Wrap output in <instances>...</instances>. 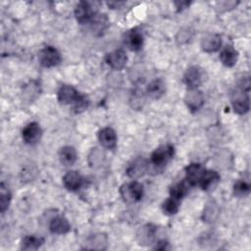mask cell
<instances>
[{
  "label": "cell",
  "mask_w": 251,
  "mask_h": 251,
  "mask_svg": "<svg viewBox=\"0 0 251 251\" xmlns=\"http://www.w3.org/2000/svg\"><path fill=\"white\" fill-rule=\"evenodd\" d=\"M216 210H218V208L215 205V203H209V205H207V207L203 213L205 221H208V222L214 221L217 217V215H214V211H216Z\"/></svg>",
  "instance_id": "31"
},
{
  "label": "cell",
  "mask_w": 251,
  "mask_h": 251,
  "mask_svg": "<svg viewBox=\"0 0 251 251\" xmlns=\"http://www.w3.org/2000/svg\"><path fill=\"white\" fill-rule=\"evenodd\" d=\"M154 249H157V250H166V249H169V243L165 240H161L159 241L156 246L154 247Z\"/></svg>",
  "instance_id": "33"
},
{
  "label": "cell",
  "mask_w": 251,
  "mask_h": 251,
  "mask_svg": "<svg viewBox=\"0 0 251 251\" xmlns=\"http://www.w3.org/2000/svg\"><path fill=\"white\" fill-rule=\"evenodd\" d=\"M205 169L199 163H192L185 168V180L189 185H196L199 183L200 178Z\"/></svg>",
  "instance_id": "13"
},
{
  "label": "cell",
  "mask_w": 251,
  "mask_h": 251,
  "mask_svg": "<svg viewBox=\"0 0 251 251\" xmlns=\"http://www.w3.org/2000/svg\"><path fill=\"white\" fill-rule=\"evenodd\" d=\"M204 75L205 73L201 68L197 66L189 67L183 75L184 83L188 89L197 88L204 81Z\"/></svg>",
  "instance_id": "5"
},
{
  "label": "cell",
  "mask_w": 251,
  "mask_h": 251,
  "mask_svg": "<svg viewBox=\"0 0 251 251\" xmlns=\"http://www.w3.org/2000/svg\"><path fill=\"white\" fill-rule=\"evenodd\" d=\"M175 4H176V8H177V10L179 11H181L182 9H184V8H187V6H189V2H187V1H184V2H175Z\"/></svg>",
  "instance_id": "34"
},
{
  "label": "cell",
  "mask_w": 251,
  "mask_h": 251,
  "mask_svg": "<svg viewBox=\"0 0 251 251\" xmlns=\"http://www.w3.org/2000/svg\"><path fill=\"white\" fill-rule=\"evenodd\" d=\"M41 134H42L41 127L35 122L29 123L23 129V139L25 140V143L30 145L37 143L41 138Z\"/></svg>",
  "instance_id": "10"
},
{
  "label": "cell",
  "mask_w": 251,
  "mask_h": 251,
  "mask_svg": "<svg viewBox=\"0 0 251 251\" xmlns=\"http://www.w3.org/2000/svg\"><path fill=\"white\" fill-rule=\"evenodd\" d=\"M63 183L68 190L76 191L83 184V177L75 171H70L63 176Z\"/></svg>",
  "instance_id": "15"
},
{
  "label": "cell",
  "mask_w": 251,
  "mask_h": 251,
  "mask_svg": "<svg viewBox=\"0 0 251 251\" xmlns=\"http://www.w3.org/2000/svg\"><path fill=\"white\" fill-rule=\"evenodd\" d=\"M220 179L221 176L216 171L205 170L198 184L203 190H210L218 184Z\"/></svg>",
  "instance_id": "17"
},
{
  "label": "cell",
  "mask_w": 251,
  "mask_h": 251,
  "mask_svg": "<svg viewBox=\"0 0 251 251\" xmlns=\"http://www.w3.org/2000/svg\"><path fill=\"white\" fill-rule=\"evenodd\" d=\"M148 169V163L144 158L138 157L132 160L126 167V173L131 178H138L142 176Z\"/></svg>",
  "instance_id": "8"
},
{
  "label": "cell",
  "mask_w": 251,
  "mask_h": 251,
  "mask_svg": "<svg viewBox=\"0 0 251 251\" xmlns=\"http://www.w3.org/2000/svg\"><path fill=\"white\" fill-rule=\"evenodd\" d=\"M174 146L166 144L155 149L151 154V163L156 167L165 166L174 156Z\"/></svg>",
  "instance_id": "3"
},
{
  "label": "cell",
  "mask_w": 251,
  "mask_h": 251,
  "mask_svg": "<svg viewBox=\"0 0 251 251\" xmlns=\"http://www.w3.org/2000/svg\"><path fill=\"white\" fill-rule=\"evenodd\" d=\"M178 208H179V201L173 197L166 199L162 205L164 214H166L168 216H173V215L176 214L178 211Z\"/></svg>",
  "instance_id": "27"
},
{
  "label": "cell",
  "mask_w": 251,
  "mask_h": 251,
  "mask_svg": "<svg viewBox=\"0 0 251 251\" xmlns=\"http://www.w3.org/2000/svg\"><path fill=\"white\" fill-rule=\"evenodd\" d=\"M38 93V84L35 81H31L29 84H27L25 87L24 94L28 97V99H33L34 96H36Z\"/></svg>",
  "instance_id": "32"
},
{
  "label": "cell",
  "mask_w": 251,
  "mask_h": 251,
  "mask_svg": "<svg viewBox=\"0 0 251 251\" xmlns=\"http://www.w3.org/2000/svg\"><path fill=\"white\" fill-rule=\"evenodd\" d=\"M107 237L103 233H96L87 239L86 248L91 249H106L107 248Z\"/></svg>",
  "instance_id": "23"
},
{
  "label": "cell",
  "mask_w": 251,
  "mask_h": 251,
  "mask_svg": "<svg viewBox=\"0 0 251 251\" xmlns=\"http://www.w3.org/2000/svg\"><path fill=\"white\" fill-rule=\"evenodd\" d=\"M166 92V84L161 78L152 80L147 86V94L152 99L161 98Z\"/></svg>",
  "instance_id": "21"
},
{
  "label": "cell",
  "mask_w": 251,
  "mask_h": 251,
  "mask_svg": "<svg viewBox=\"0 0 251 251\" xmlns=\"http://www.w3.org/2000/svg\"><path fill=\"white\" fill-rule=\"evenodd\" d=\"M49 229L52 233L65 234L71 230V226L67 218L64 216H56L50 221Z\"/></svg>",
  "instance_id": "18"
},
{
  "label": "cell",
  "mask_w": 251,
  "mask_h": 251,
  "mask_svg": "<svg viewBox=\"0 0 251 251\" xmlns=\"http://www.w3.org/2000/svg\"><path fill=\"white\" fill-rule=\"evenodd\" d=\"M77 159V154L73 146H64L59 151V160L62 165L69 167L75 163Z\"/></svg>",
  "instance_id": "20"
},
{
  "label": "cell",
  "mask_w": 251,
  "mask_h": 251,
  "mask_svg": "<svg viewBox=\"0 0 251 251\" xmlns=\"http://www.w3.org/2000/svg\"><path fill=\"white\" fill-rule=\"evenodd\" d=\"M124 42L129 50L138 51L143 46V35L138 29L133 28L126 33Z\"/></svg>",
  "instance_id": "11"
},
{
  "label": "cell",
  "mask_w": 251,
  "mask_h": 251,
  "mask_svg": "<svg viewBox=\"0 0 251 251\" xmlns=\"http://www.w3.org/2000/svg\"><path fill=\"white\" fill-rule=\"evenodd\" d=\"M155 226H152L151 225H147L142 227L140 233H138L139 237V244H150V242L153 240L155 235Z\"/></svg>",
  "instance_id": "26"
},
{
  "label": "cell",
  "mask_w": 251,
  "mask_h": 251,
  "mask_svg": "<svg viewBox=\"0 0 251 251\" xmlns=\"http://www.w3.org/2000/svg\"><path fill=\"white\" fill-rule=\"evenodd\" d=\"M120 193L126 202H137L141 200L143 196V185L135 180L129 183H125L121 186Z\"/></svg>",
  "instance_id": "1"
},
{
  "label": "cell",
  "mask_w": 251,
  "mask_h": 251,
  "mask_svg": "<svg viewBox=\"0 0 251 251\" xmlns=\"http://www.w3.org/2000/svg\"><path fill=\"white\" fill-rule=\"evenodd\" d=\"M39 63L44 68H52L61 62L60 52L53 46H45L38 55Z\"/></svg>",
  "instance_id": "2"
},
{
  "label": "cell",
  "mask_w": 251,
  "mask_h": 251,
  "mask_svg": "<svg viewBox=\"0 0 251 251\" xmlns=\"http://www.w3.org/2000/svg\"><path fill=\"white\" fill-rule=\"evenodd\" d=\"M44 243L43 237L34 235L25 236L22 240V249L24 250H37Z\"/></svg>",
  "instance_id": "22"
},
{
  "label": "cell",
  "mask_w": 251,
  "mask_h": 251,
  "mask_svg": "<svg viewBox=\"0 0 251 251\" xmlns=\"http://www.w3.org/2000/svg\"><path fill=\"white\" fill-rule=\"evenodd\" d=\"M238 59V52L231 45L226 46L220 53V60L226 67H233Z\"/></svg>",
  "instance_id": "19"
},
{
  "label": "cell",
  "mask_w": 251,
  "mask_h": 251,
  "mask_svg": "<svg viewBox=\"0 0 251 251\" xmlns=\"http://www.w3.org/2000/svg\"><path fill=\"white\" fill-rule=\"evenodd\" d=\"M98 140L104 148L114 149L118 141L117 133L112 127H104L98 132Z\"/></svg>",
  "instance_id": "12"
},
{
  "label": "cell",
  "mask_w": 251,
  "mask_h": 251,
  "mask_svg": "<svg viewBox=\"0 0 251 251\" xmlns=\"http://www.w3.org/2000/svg\"><path fill=\"white\" fill-rule=\"evenodd\" d=\"M11 198H12L11 192L9 191V189L7 187H5L4 183H1V186H0V209H1L2 213H4L8 209Z\"/></svg>",
  "instance_id": "29"
},
{
  "label": "cell",
  "mask_w": 251,
  "mask_h": 251,
  "mask_svg": "<svg viewBox=\"0 0 251 251\" xmlns=\"http://www.w3.org/2000/svg\"><path fill=\"white\" fill-rule=\"evenodd\" d=\"M222 37L217 33H209L205 35L201 40V47L205 52H216L221 48Z\"/></svg>",
  "instance_id": "16"
},
{
  "label": "cell",
  "mask_w": 251,
  "mask_h": 251,
  "mask_svg": "<svg viewBox=\"0 0 251 251\" xmlns=\"http://www.w3.org/2000/svg\"><path fill=\"white\" fill-rule=\"evenodd\" d=\"M88 105H89L88 98L83 94H79L77 99L73 103V110L75 113L79 114L84 110H86Z\"/></svg>",
  "instance_id": "30"
},
{
  "label": "cell",
  "mask_w": 251,
  "mask_h": 251,
  "mask_svg": "<svg viewBox=\"0 0 251 251\" xmlns=\"http://www.w3.org/2000/svg\"><path fill=\"white\" fill-rule=\"evenodd\" d=\"M187 191H188V185L186 184L185 181H181V182L175 183L171 187L170 195H171V197L179 201L180 199H182L186 195Z\"/></svg>",
  "instance_id": "25"
},
{
  "label": "cell",
  "mask_w": 251,
  "mask_h": 251,
  "mask_svg": "<svg viewBox=\"0 0 251 251\" xmlns=\"http://www.w3.org/2000/svg\"><path fill=\"white\" fill-rule=\"evenodd\" d=\"M79 96V93L77 90L72 86V85H63L60 87L57 93V98L58 101L61 104L68 105V104H73L77 97Z\"/></svg>",
  "instance_id": "14"
},
{
  "label": "cell",
  "mask_w": 251,
  "mask_h": 251,
  "mask_svg": "<svg viewBox=\"0 0 251 251\" xmlns=\"http://www.w3.org/2000/svg\"><path fill=\"white\" fill-rule=\"evenodd\" d=\"M91 28L93 31H103L109 24L108 18L104 14H95V16L90 21Z\"/></svg>",
  "instance_id": "24"
},
{
  "label": "cell",
  "mask_w": 251,
  "mask_h": 251,
  "mask_svg": "<svg viewBox=\"0 0 251 251\" xmlns=\"http://www.w3.org/2000/svg\"><path fill=\"white\" fill-rule=\"evenodd\" d=\"M233 193L238 197H245L250 193V184L244 179H238L233 185Z\"/></svg>",
  "instance_id": "28"
},
{
  "label": "cell",
  "mask_w": 251,
  "mask_h": 251,
  "mask_svg": "<svg viewBox=\"0 0 251 251\" xmlns=\"http://www.w3.org/2000/svg\"><path fill=\"white\" fill-rule=\"evenodd\" d=\"M96 13L93 12L92 6L85 1H80L76 4L75 8V16L79 24H87L90 23L92 18Z\"/></svg>",
  "instance_id": "7"
},
{
  "label": "cell",
  "mask_w": 251,
  "mask_h": 251,
  "mask_svg": "<svg viewBox=\"0 0 251 251\" xmlns=\"http://www.w3.org/2000/svg\"><path fill=\"white\" fill-rule=\"evenodd\" d=\"M247 93V91L238 89L231 95V106L234 112L239 115L246 114L250 109V100Z\"/></svg>",
  "instance_id": "4"
},
{
  "label": "cell",
  "mask_w": 251,
  "mask_h": 251,
  "mask_svg": "<svg viewBox=\"0 0 251 251\" xmlns=\"http://www.w3.org/2000/svg\"><path fill=\"white\" fill-rule=\"evenodd\" d=\"M184 102L191 112H195L199 110L204 104L203 93L197 88L188 89L184 97Z\"/></svg>",
  "instance_id": "9"
},
{
  "label": "cell",
  "mask_w": 251,
  "mask_h": 251,
  "mask_svg": "<svg viewBox=\"0 0 251 251\" xmlns=\"http://www.w3.org/2000/svg\"><path fill=\"white\" fill-rule=\"evenodd\" d=\"M105 61L112 69L119 71L126 67L127 56L123 49H116L106 55Z\"/></svg>",
  "instance_id": "6"
}]
</instances>
